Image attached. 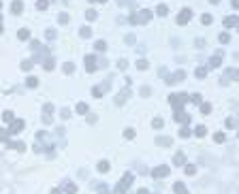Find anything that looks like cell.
<instances>
[{
  "mask_svg": "<svg viewBox=\"0 0 239 194\" xmlns=\"http://www.w3.org/2000/svg\"><path fill=\"white\" fill-rule=\"evenodd\" d=\"M169 173H171V166H156V169L152 171V177L154 179H162V177H167Z\"/></svg>",
  "mask_w": 239,
  "mask_h": 194,
  "instance_id": "obj_5",
  "label": "cell"
},
{
  "mask_svg": "<svg viewBox=\"0 0 239 194\" xmlns=\"http://www.w3.org/2000/svg\"><path fill=\"white\" fill-rule=\"evenodd\" d=\"M126 66H128L126 60H120V62H117V68H120V70H126Z\"/></svg>",
  "mask_w": 239,
  "mask_h": 194,
  "instance_id": "obj_47",
  "label": "cell"
},
{
  "mask_svg": "<svg viewBox=\"0 0 239 194\" xmlns=\"http://www.w3.org/2000/svg\"><path fill=\"white\" fill-rule=\"evenodd\" d=\"M47 6H49V0H39V2H36V9H39V11H45Z\"/></svg>",
  "mask_w": 239,
  "mask_h": 194,
  "instance_id": "obj_29",
  "label": "cell"
},
{
  "mask_svg": "<svg viewBox=\"0 0 239 194\" xmlns=\"http://www.w3.org/2000/svg\"><path fill=\"white\" fill-rule=\"evenodd\" d=\"M26 86H28V88H36V86H39V79H36V77H28V79H26Z\"/></svg>",
  "mask_w": 239,
  "mask_h": 194,
  "instance_id": "obj_24",
  "label": "cell"
},
{
  "mask_svg": "<svg viewBox=\"0 0 239 194\" xmlns=\"http://www.w3.org/2000/svg\"><path fill=\"white\" fill-rule=\"evenodd\" d=\"M137 68L145 70V68H148V62H145V60H137Z\"/></svg>",
  "mask_w": 239,
  "mask_h": 194,
  "instance_id": "obj_46",
  "label": "cell"
},
{
  "mask_svg": "<svg viewBox=\"0 0 239 194\" xmlns=\"http://www.w3.org/2000/svg\"><path fill=\"white\" fill-rule=\"evenodd\" d=\"M60 115H62V119H68V115H71V111H68V109H62V111H60Z\"/></svg>",
  "mask_w": 239,
  "mask_h": 194,
  "instance_id": "obj_48",
  "label": "cell"
},
{
  "mask_svg": "<svg viewBox=\"0 0 239 194\" xmlns=\"http://www.w3.org/2000/svg\"><path fill=\"white\" fill-rule=\"evenodd\" d=\"M169 103H171V107L175 111H181V107L188 103V94H175V96L169 98Z\"/></svg>",
  "mask_w": 239,
  "mask_h": 194,
  "instance_id": "obj_2",
  "label": "cell"
},
{
  "mask_svg": "<svg viewBox=\"0 0 239 194\" xmlns=\"http://www.w3.org/2000/svg\"><path fill=\"white\" fill-rule=\"evenodd\" d=\"M107 88H109V86H96L94 90H92V94H94L96 98H100V96H105V92H107Z\"/></svg>",
  "mask_w": 239,
  "mask_h": 194,
  "instance_id": "obj_13",
  "label": "cell"
},
{
  "mask_svg": "<svg viewBox=\"0 0 239 194\" xmlns=\"http://www.w3.org/2000/svg\"><path fill=\"white\" fill-rule=\"evenodd\" d=\"M124 137H126V139H135V130H132V128H126V130H124Z\"/></svg>",
  "mask_w": 239,
  "mask_h": 194,
  "instance_id": "obj_44",
  "label": "cell"
},
{
  "mask_svg": "<svg viewBox=\"0 0 239 194\" xmlns=\"http://www.w3.org/2000/svg\"><path fill=\"white\" fill-rule=\"evenodd\" d=\"M190 134H192V130H190V128H188V126H184V128H181V130H179V137H181V139H188Z\"/></svg>",
  "mask_w": 239,
  "mask_h": 194,
  "instance_id": "obj_28",
  "label": "cell"
},
{
  "mask_svg": "<svg viewBox=\"0 0 239 194\" xmlns=\"http://www.w3.org/2000/svg\"><path fill=\"white\" fill-rule=\"evenodd\" d=\"M156 13H158L160 17H164V15H167V13H169V9H167V6H164V4H160L158 9H156Z\"/></svg>",
  "mask_w": 239,
  "mask_h": 194,
  "instance_id": "obj_33",
  "label": "cell"
},
{
  "mask_svg": "<svg viewBox=\"0 0 239 194\" xmlns=\"http://www.w3.org/2000/svg\"><path fill=\"white\" fill-rule=\"evenodd\" d=\"M2 119H4V122H13V111H4Z\"/></svg>",
  "mask_w": 239,
  "mask_h": 194,
  "instance_id": "obj_37",
  "label": "cell"
},
{
  "mask_svg": "<svg viewBox=\"0 0 239 194\" xmlns=\"http://www.w3.org/2000/svg\"><path fill=\"white\" fill-rule=\"evenodd\" d=\"M194 132H197V137H205V134H207V128H205V126H199Z\"/></svg>",
  "mask_w": 239,
  "mask_h": 194,
  "instance_id": "obj_38",
  "label": "cell"
},
{
  "mask_svg": "<svg viewBox=\"0 0 239 194\" xmlns=\"http://www.w3.org/2000/svg\"><path fill=\"white\" fill-rule=\"evenodd\" d=\"M0 11H2V2H0Z\"/></svg>",
  "mask_w": 239,
  "mask_h": 194,
  "instance_id": "obj_58",
  "label": "cell"
},
{
  "mask_svg": "<svg viewBox=\"0 0 239 194\" xmlns=\"http://www.w3.org/2000/svg\"><path fill=\"white\" fill-rule=\"evenodd\" d=\"M209 2H211V4H218V2H220V0H209Z\"/></svg>",
  "mask_w": 239,
  "mask_h": 194,
  "instance_id": "obj_55",
  "label": "cell"
},
{
  "mask_svg": "<svg viewBox=\"0 0 239 194\" xmlns=\"http://www.w3.org/2000/svg\"><path fill=\"white\" fill-rule=\"evenodd\" d=\"M11 11H13L15 15H19V13L24 11V4L19 2V0H13V2H11Z\"/></svg>",
  "mask_w": 239,
  "mask_h": 194,
  "instance_id": "obj_12",
  "label": "cell"
},
{
  "mask_svg": "<svg viewBox=\"0 0 239 194\" xmlns=\"http://www.w3.org/2000/svg\"><path fill=\"white\" fill-rule=\"evenodd\" d=\"M9 147L15 149V152H22V149H24V143H22V141H9Z\"/></svg>",
  "mask_w": 239,
  "mask_h": 194,
  "instance_id": "obj_18",
  "label": "cell"
},
{
  "mask_svg": "<svg viewBox=\"0 0 239 194\" xmlns=\"http://www.w3.org/2000/svg\"><path fill=\"white\" fill-rule=\"evenodd\" d=\"M152 124H154V128H162V124H164V122H162V117H154V122H152Z\"/></svg>",
  "mask_w": 239,
  "mask_h": 194,
  "instance_id": "obj_42",
  "label": "cell"
},
{
  "mask_svg": "<svg viewBox=\"0 0 239 194\" xmlns=\"http://www.w3.org/2000/svg\"><path fill=\"white\" fill-rule=\"evenodd\" d=\"M141 94H143V96H150V94H152V90H150V88H143V90H141Z\"/></svg>",
  "mask_w": 239,
  "mask_h": 194,
  "instance_id": "obj_50",
  "label": "cell"
},
{
  "mask_svg": "<svg viewBox=\"0 0 239 194\" xmlns=\"http://www.w3.org/2000/svg\"><path fill=\"white\" fill-rule=\"evenodd\" d=\"M24 119H13L11 122V134H17V132H22L24 130Z\"/></svg>",
  "mask_w": 239,
  "mask_h": 194,
  "instance_id": "obj_9",
  "label": "cell"
},
{
  "mask_svg": "<svg viewBox=\"0 0 239 194\" xmlns=\"http://www.w3.org/2000/svg\"><path fill=\"white\" fill-rule=\"evenodd\" d=\"M226 75H228V77H233V79H237V81H239V70H235V68H226Z\"/></svg>",
  "mask_w": 239,
  "mask_h": 194,
  "instance_id": "obj_31",
  "label": "cell"
},
{
  "mask_svg": "<svg viewBox=\"0 0 239 194\" xmlns=\"http://www.w3.org/2000/svg\"><path fill=\"white\" fill-rule=\"evenodd\" d=\"M231 4H233V9H239V0H233Z\"/></svg>",
  "mask_w": 239,
  "mask_h": 194,
  "instance_id": "obj_54",
  "label": "cell"
},
{
  "mask_svg": "<svg viewBox=\"0 0 239 194\" xmlns=\"http://www.w3.org/2000/svg\"><path fill=\"white\" fill-rule=\"evenodd\" d=\"M226 126H228V128H233V126H235V119H233V117H228V119H226Z\"/></svg>",
  "mask_w": 239,
  "mask_h": 194,
  "instance_id": "obj_51",
  "label": "cell"
},
{
  "mask_svg": "<svg viewBox=\"0 0 239 194\" xmlns=\"http://www.w3.org/2000/svg\"><path fill=\"white\" fill-rule=\"evenodd\" d=\"M47 39H56V30H47Z\"/></svg>",
  "mask_w": 239,
  "mask_h": 194,
  "instance_id": "obj_52",
  "label": "cell"
},
{
  "mask_svg": "<svg viewBox=\"0 0 239 194\" xmlns=\"http://www.w3.org/2000/svg\"><path fill=\"white\" fill-rule=\"evenodd\" d=\"M239 24V17L237 15H231V17H226V19H224V26L226 28H233V26H237Z\"/></svg>",
  "mask_w": 239,
  "mask_h": 194,
  "instance_id": "obj_15",
  "label": "cell"
},
{
  "mask_svg": "<svg viewBox=\"0 0 239 194\" xmlns=\"http://www.w3.org/2000/svg\"><path fill=\"white\" fill-rule=\"evenodd\" d=\"M77 113H79V115H86V113H88V105H86V103H79V105H77Z\"/></svg>",
  "mask_w": 239,
  "mask_h": 194,
  "instance_id": "obj_27",
  "label": "cell"
},
{
  "mask_svg": "<svg viewBox=\"0 0 239 194\" xmlns=\"http://www.w3.org/2000/svg\"><path fill=\"white\" fill-rule=\"evenodd\" d=\"M184 171H186V175H194V173H197V169H194L192 164H186V169H184Z\"/></svg>",
  "mask_w": 239,
  "mask_h": 194,
  "instance_id": "obj_43",
  "label": "cell"
},
{
  "mask_svg": "<svg viewBox=\"0 0 239 194\" xmlns=\"http://www.w3.org/2000/svg\"><path fill=\"white\" fill-rule=\"evenodd\" d=\"M79 34H81V36H84V39H90V36H92V28H88V26H84V28H81V30H79Z\"/></svg>",
  "mask_w": 239,
  "mask_h": 194,
  "instance_id": "obj_21",
  "label": "cell"
},
{
  "mask_svg": "<svg viewBox=\"0 0 239 194\" xmlns=\"http://www.w3.org/2000/svg\"><path fill=\"white\" fill-rule=\"evenodd\" d=\"M32 66H34V60H24V62H22V68H24V70H30Z\"/></svg>",
  "mask_w": 239,
  "mask_h": 194,
  "instance_id": "obj_30",
  "label": "cell"
},
{
  "mask_svg": "<svg viewBox=\"0 0 239 194\" xmlns=\"http://www.w3.org/2000/svg\"><path fill=\"white\" fill-rule=\"evenodd\" d=\"M156 143H158V145H167V147H169L173 141H171L169 137H158V139H156Z\"/></svg>",
  "mask_w": 239,
  "mask_h": 194,
  "instance_id": "obj_20",
  "label": "cell"
},
{
  "mask_svg": "<svg viewBox=\"0 0 239 194\" xmlns=\"http://www.w3.org/2000/svg\"><path fill=\"white\" fill-rule=\"evenodd\" d=\"M152 11H148V9H141V11H137L130 15V24H148L152 19Z\"/></svg>",
  "mask_w": 239,
  "mask_h": 194,
  "instance_id": "obj_1",
  "label": "cell"
},
{
  "mask_svg": "<svg viewBox=\"0 0 239 194\" xmlns=\"http://www.w3.org/2000/svg\"><path fill=\"white\" fill-rule=\"evenodd\" d=\"M73 70H75V66H73L71 62H66V64H64V73H66V75H71Z\"/></svg>",
  "mask_w": 239,
  "mask_h": 194,
  "instance_id": "obj_40",
  "label": "cell"
},
{
  "mask_svg": "<svg viewBox=\"0 0 239 194\" xmlns=\"http://www.w3.org/2000/svg\"><path fill=\"white\" fill-rule=\"evenodd\" d=\"M218 39H220V43H228V41H231V36H228L226 32H220V36H218Z\"/></svg>",
  "mask_w": 239,
  "mask_h": 194,
  "instance_id": "obj_39",
  "label": "cell"
},
{
  "mask_svg": "<svg viewBox=\"0 0 239 194\" xmlns=\"http://www.w3.org/2000/svg\"><path fill=\"white\" fill-rule=\"evenodd\" d=\"M96 169H98L100 173H107V171H109V162H107V160H100V162H98V166H96Z\"/></svg>",
  "mask_w": 239,
  "mask_h": 194,
  "instance_id": "obj_22",
  "label": "cell"
},
{
  "mask_svg": "<svg viewBox=\"0 0 239 194\" xmlns=\"http://www.w3.org/2000/svg\"><path fill=\"white\" fill-rule=\"evenodd\" d=\"M237 137H239V132H237Z\"/></svg>",
  "mask_w": 239,
  "mask_h": 194,
  "instance_id": "obj_60",
  "label": "cell"
},
{
  "mask_svg": "<svg viewBox=\"0 0 239 194\" xmlns=\"http://www.w3.org/2000/svg\"><path fill=\"white\" fill-rule=\"evenodd\" d=\"M137 194H150V192L145 190V188H141V190H137Z\"/></svg>",
  "mask_w": 239,
  "mask_h": 194,
  "instance_id": "obj_53",
  "label": "cell"
},
{
  "mask_svg": "<svg viewBox=\"0 0 239 194\" xmlns=\"http://www.w3.org/2000/svg\"><path fill=\"white\" fill-rule=\"evenodd\" d=\"M173 162H175L177 166H181L184 162H186V156H184L181 152H177V154H175V160H173Z\"/></svg>",
  "mask_w": 239,
  "mask_h": 194,
  "instance_id": "obj_19",
  "label": "cell"
},
{
  "mask_svg": "<svg viewBox=\"0 0 239 194\" xmlns=\"http://www.w3.org/2000/svg\"><path fill=\"white\" fill-rule=\"evenodd\" d=\"M220 64H222V51H218V53L214 55V58L209 60V66H211V68H218Z\"/></svg>",
  "mask_w": 239,
  "mask_h": 194,
  "instance_id": "obj_10",
  "label": "cell"
},
{
  "mask_svg": "<svg viewBox=\"0 0 239 194\" xmlns=\"http://www.w3.org/2000/svg\"><path fill=\"white\" fill-rule=\"evenodd\" d=\"M9 134H11V130H4V128H0V141H9Z\"/></svg>",
  "mask_w": 239,
  "mask_h": 194,
  "instance_id": "obj_32",
  "label": "cell"
},
{
  "mask_svg": "<svg viewBox=\"0 0 239 194\" xmlns=\"http://www.w3.org/2000/svg\"><path fill=\"white\" fill-rule=\"evenodd\" d=\"M58 19H60V24H68V22H71V15H68V13H60Z\"/></svg>",
  "mask_w": 239,
  "mask_h": 194,
  "instance_id": "obj_35",
  "label": "cell"
},
{
  "mask_svg": "<svg viewBox=\"0 0 239 194\" xmlns=\"http://www.w3.org/2000/svg\"><path fill=\"white\" fill-rule=\"evenodd\" d=\"M43 113H45V115H43V122H45V124H49V122H51V117H53V113H56V107H53L51 103L43 105Z\"/></svg>",
  "mask_w": 239,
  "mask_h": 194,
  "instance_id": "obj_4",
  "label": "cell"
},
{
  "mask_svg": "<svg viewBox=\"0 0 239 194\" xmlns=\"http://www.w3.org/2000/svg\"><path fill=\"white\" fill-rule=\"evenodd\" d=\"M94 49H96V51H105V49H107V43H105V41H96V43H94Z\"/></svg>",
  "mask_w": 239,
  "mask_h": 194,
  "instance_id": "obj_25",
  "label": "cell"
},
{
  "mask_svg": "<svg viewBox=\"0 0 239 194\" xmlns=\"http://www.w3.org/2000/svg\"><path fill=\"white\" fill-rule=\"evenodd\" d=\"M173 190H175V194H188L186 186H184L181 181H175V183H173Z\"/></svg>",
  "mask_w": 239,
  "mask_h": 194,
  "instance_id": "obj_14",
  "label": "cell"
},
{
  "mask_svg": "<svg viewBox=\"0 0 239 194\" xmlns=\"http://www.w3.org/2000/svg\"><path fill=\"white\" fill-rule=\"evenodd\" d=\"M130 183H132V173H126L122 177V181L115 186V194H124L128 188H130Z\"/></svg>",
  "mask_w": 239,
  "mask_h": 194,
  "instance_id": "obj_3",
  "label": "cell"
},
{
  "mask_svg": "<svg viewBox=\"0 0 239 194\" xmlns=\"http://www.w3.org/2000/svg\"><path fill=\"white\" fill-rule=\"evenodd\" d=\"M53 66H56V64H53V58L45 60V70H53Z\"/></svg>",
  "mask_w": 239,
  "mask_h": 194,
  "instance_id": "obj_34",
  "label": "cell"
},
{
  "mask_svg": "<svg viewBox=\"0 0 239 194\" xmlns=\"http://www.w3.org/2000/svg\"><path fill=\"white\" fill-rule=\"evenodd\" d=\"M17 39H19V41H28L30 39V30H28V28H22V30L17 32Z\"/></svg>",
  "mask_w": 239,
  "mask_h": 194,
  "instance_id": "obj_16",
  "label": "cell"
},
{
  "mask_svg": "<svg viewBox=\"0 0 239 194\" xmlns=\"http://www.w3.org/2000/svg\"><path fill=\"white\" fill-rule=\"evenodd\" d=\"M181 79H186V70H177V73H173V75H169L167 83H169V86H173V83H179Z\"/></svg>",
  "mask_w": 239,
  "mask_h": 194,
  "instance_id": "obj_6",
  "label": "cell"
},
{
  "mask_svg": "<svg viewBox=\"0 0 239 194\" xmlns=\"http://www.w3.org/2000/svg\"><path fill=\"white\" fill-rule=\"evenodd\" d=\"M237 32H239V24H237Z\"/></svg>",
  "mask_w": 239,
  "mask_h": 194,
  "instance_id": "obj_59",
  "label": "cell"
},
{
  "mask_svg": "<svg viewBox=\"0 0 239 194\" xmlns=\"http://www.w3.org/2000/svg\"><path fill=\"white\" fill-rule=\"evenodd\" d=\"M51 194H60V190H51Z\"/></svg>",
  "mask_w": 239,
  "mask_h": 194,
  "instance_id": "obj_57",
  "label": "cell"
},
{
  "mask_svg": "<svg viewBox=\"0 0 239 194\" xmlns=\"http://www.w3.org/2000/svg\"><path fill=\"white\" fill-rule=\"evenodd\" d=\"M190 100H192V103H199V105H201V94H192Z\"/></svg>",
  "mask_w": 239,
  "mask_h": 194,
  "instance_id": "obj_49",
  "label": "cell"
},
{
  "mask_svg": "<svg viewBox=\"0 0 239 194\" xmlns=\"http://www.w3.org/2000/svg\"><path fill=\"white\" fill-rule=\"evenodd\" d=\"M211 22H214V19H211V15H201V24H211Z\"/></svg>",
  "mask_w": 239,
  "mask_h": 194,
  "instance_id": "obj_41",
  "label": "cell"
},
{
  "mask_svg": "<svg viewBox=\"0 0 239 194\" xmlns=\"http://www.w3.org/2000/svg\"><path fill=\"white\" fill-rule=\"evenodd\" d=\"M197 77H199V79H205V77H207V68H205V66H199V68H197Z\"/></svg>",
  "mask_w": 239,
  "mask_h": 194,
  "instance_id": "obj_26",
  "label": "cell"
},
{
  "mask_svg": "<svg viewBox=\"0 0 239 194\" xmlns=\"http://www.w3.org/2000/svg\"><path fill=\"white\" fill-rule=\"evenodd\" d=\"M201 111H203V113H209V111H211V105H209V103H201Z\"/></svg>",
  "mask_w": 239,
  "mask_h": 194,
  "instance_id": "obj_45",
  "label": "cell"
},
{
  "mask_svg": "<svg viewBox=\"0 0 239 194\" xmlns=\"http://www.w3.org/2000/svg\"><path fill=\"white\" fill-rule=\"evenodd\" d=\"M224 139H226L224 132H216V134H214V141H216V143H224Z\"/></svg>",
  "mask_w": 239,
  "mask_h": 194,
  "instance_id": "obj_36",
  "label": "cell"
},
{
  "mask_svg": "<svg viewBox=\"0 0 239 194\" xmlns=\"http://www.w3.org/2000/svg\"><path fill=\"white\" fill-rule=\"evenodd\" d=\"M175 119L181 124H190V115H186L184 111H175Z\"/></svg>",
  "mask_w": 239,
  "mask_h": 194,
  "instance_id": "obj_11",
  "label": "cell"
},
{
  "mask_svg": "<svg viewBox=\"0 0 239 194\" xmlns=\"http://www.w3.org/2000/svg\"><path fill=\"white\" fill-rule=\"evenodd\" d=\"M86 17H88V19H90V22H94V19H96V17H98V13L94 11V9H88V11H86Z\"/></svg>",
  "mask_w": 239,
  "mask_h": 194,
  "instance_id": "obj_23",
  "label": "cell"
},
{
  "mask_svg": "<svg viewBox=\"0 0 239 194\" xmlns=\"http://www.w3.org/2000/svg\"><path fill=\"white\" fill-rule=\"evenodd\" d=\"M62 190L66 192V194H75V192H77V186H75V183H64Z\"/></svg>",
  "mask_w": 239,
  "mask_h": 194,
  "instance_id": "obj_17",
  "label": "cell"
},
{
  "mask_svg": "<svg viewBox=\"0 0 239 194\" xmlns=\"http://www.w3.org/2000/svg\"><path fill=\"white\" fill-rule=\"evenodd\" d=\"M90 2H105V0H90Z\"/></svg>",
  "mask_w": 239,
  "mask_h": 194,
  "instance_id": "obj_56",
  "label": "cell"
},
{
  "mask_svg": "<svg viewBox=\"0 0 239 194\" xmlns=\"http://www.w3.org/2000/svg\"><path fill=\"white\" fill-rule=\"evenodd\" d=\"M190 17H192V13H190V9H184V11L177 15V24L179 26H184V24H188L190 22Z\"/></svg>",
  "mask_w": 239,
  "mask_h": 194,
  "instance_id": "obj_8",
  "label": "cell"
},
{
  "mask_svg": "<svg viewBox=\"0 0 239 194\" xmlns=\"http://www.w3.org/2000/svg\"><path fill=\"white\" fill-rule=\"evenodd\" d=\"M86 70L88 73H94L96 70V66H98V64H96V58H94V55H86Z\"/></svg>",
  "mask_w": 239,
  "mask_h": 194,
  "instance_id": "obj_7",
  "label": "cell"
}]
</instances>
